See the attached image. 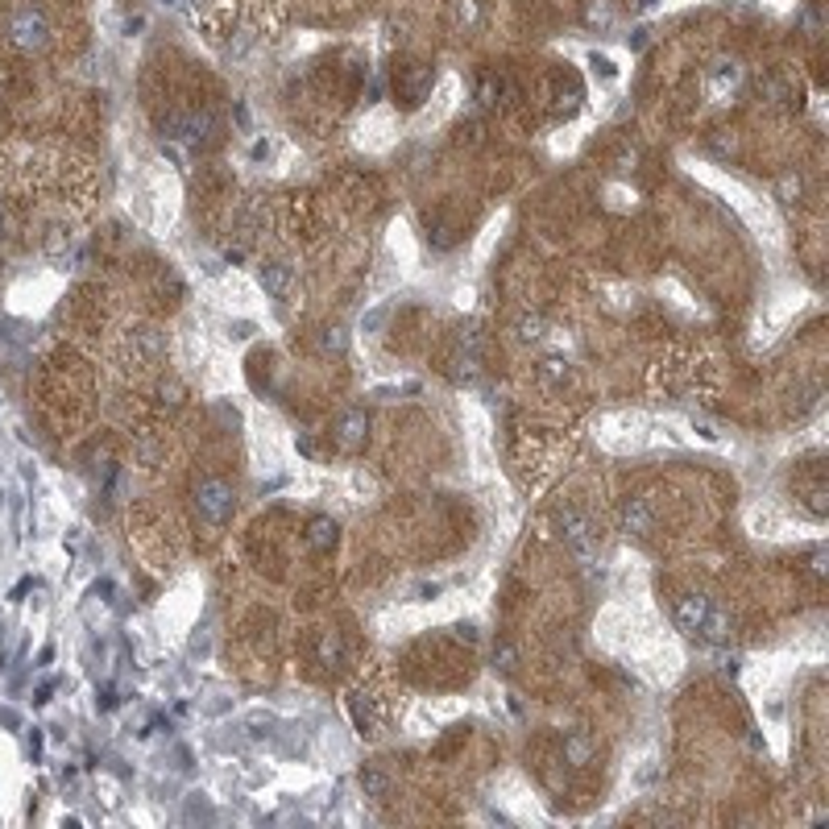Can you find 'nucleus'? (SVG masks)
I'll return each instance as SVG.
<instances>
[{"label": "nucleus", "mask_w": 829, "mask_h": 829, "mask_svg": "<svg viewBox=\"0 0 829 829\" xmlns=\"http://www.w3.org/2000/svg\"><path fill=\"white\" fill-rule=\"evenodd\" d=\"M556 527H560V540H565L568 552L577 556L581 565H593V556H597L593 518L585 510H577V506H565V510H556Z\"/></svg>", "instance_id": "1"}, {"label": "nucleus", "mask_w": 829, "mask_h": 829, "mask_svg": "<svg viewBox=\"0 0 829 829\" xmlns=\"http://www.w3.org/2000/svg\"><path fill=\"white\" fill-rule=\"evenodd\" d=\"M9 42L17 50H42L50 42V21L37 4H17L9 12Z\"/></svg>", "instance_id": "2"}, {"label": "nucleus", "mask_w": 829, "mask_h": 829, "mask_svg": "<svg viewBox=\"0 0 829 829\" xmlns=\"http://www.w3.org/2000/svg\"><path fill=\"white\" fill-rule=\"evenodd\" d=\"M232 506H237V493H232L229 481L207 477V481H199V485H195V515L204 518V523H212V527L229 523Z\"/></svg>", "instance_id": "3"}, {"label": "nucleus", "mask_w": 829, "mask_h": 829, "mask_svg": "<svg viewBox=\"0 0 829 829\" xmlns=\"http://www.w3.org/2000/svg\"><path fill=\"white\" fill-rule=\"evenodd\" d=\"M207 129H212V117H199V112H175V117L167 120V137L170 142H187V145H195V142H204L207 137Z\"/></svg>", "instance_id": "4"}, {"label": "nucleus", "mask_w": 829, "mask_h": 829, "mask_svg": "<svg viewBox=\"0 0 829 829\" xmlns=\"http://www.w3.org/2000/svg\"><path fill=\"white\" fill-rule=\"evenodd\" d=\"M713 601L701 597V593H685V597L676 601V626L685 630V635L697 638L701 635V622H705V614H710Z\"/></svg>", "instance_id": "5"}, {"label": "nucleus", "mask_w": 829, "mask_h": 829, "mask_svg": "<svg viewBox=\"0 0 829 829\" xmlns=\"http://www.w3.org/2000/svg\"><path fill=\"white\" fill-rule=\"evenodd\" d=\"M655 527V515H651L647 498H626L622 502V531L626 535H651Z\"/></svg>", "instance_id": "6"}, {"label": "nucleus", "mask_w": 829, "mask_h": 829, "mask_svg": "<svg viewBox=\"0 0 829 829\" xmlns=\"http://www.w3.org/2000/svg\"><path fill=\"white\" fill-rule=\"evenodd\" d=\"M730 635H734V618L721 610V605H710V614H705V622H701V635L697 638H705V643L721 647V643H730Z\"/></svg>", "instance_id": "7"}, {"label": "nucleus", "mask_w": 829, "mask_h": 829, "mask_svg": "<svg viewBox=\"0 0 829 829\" xmlns=\"http://www.w3.org/2000/svg\"><path fill=\"white\" fill-rule=\"evenodd\" d=\"M738 79H743V67H738V62H726V59H721L718 67L710 71V96H713V100H726L734 87H738Z\"/></svg>", "instance_id": "8"}, {"label": "nucleus", "mask_w": 829, "mask_h": 829, "mask_svg": "<svg viewBox=\"0 0 829 829\" xmlns=\"http://www.w3.org/2000/svg\"><path fill=\"white\" fill-rule=\"evenodd\" d=\"M337 432H340V444L349 448V452H353V448H361V444H365V432H370V419H365V410H349V415L340 419Z\"/></svg>", "instance_id": "9"}, {"label": "nucleus", "mask_w": 829, "mask_h": 829, "mask_svg": "<svg viewBox=\"0 0 829 829\" xmlns=\"http://www.w3.org/2000/svg\"><path fill=\"white\" fill-rule=\"evenodd\" d=\"M262 287L270 290L274 299H282V295H287V287H290V265H282V262L262 265Z\"/></svg>", "instance_id": "10"}, {"label": "nucleus", "mask_w": 829, "mask_h": 829, "mask_svg": "<svg viewBox=\"0 0 829 829\" xmlns=\"http://www.w3.org/2000/svg\"><path fill=\"white\" fill-rule=\"evenodd\" d=\"M593 755V738L589 734H568L565 738V759L573 763V768H585Z\"/></svg>", "instance_id": "11"}, {"label": "nucleus", "mask_w": 829, "mask_h": 829, "mask_svg": "<svg viewBox=\"0 0 829 829\" xmlns=\"http://www.w3.org/2000/svg\"><path fill=\"white\" fill-rule=\"evenodd\" d=\"M320 663H324V668H345V638H340L337 630H328V635L320 638Z\"/></svg>", "instance_id": "12"}, {"label": "nucleus", "mask_w": 829, "mask_h": 829, "mask_svg": "<svg viewBox=\"0 0 829 829\" xmlns=\"http://www.w3.org/2000/svg\"><path fill=\"white\" fill-rule=\"evenodd\" d=\"M452 25H457V29H477L481 25V4L477 0H457V4H452Z\"/></svg>", "instance_id": "13"}, {"label": "nucleus", "mask_w": 829, "mask_h": 829, "mask_svg": "<svg viewBox=\"0 0 829 829\" xmlns=\"http://www.w3.org/2000/svg\"><path fill=\"white\" fill-rule=\"evenodd\" d=\"M361 788H365V796L382 801V796H390V776H382L378 768H365L361 771Z\"/></svg>", "instance_id": "14"}, {"label": "nucleus", "mask_w": 829, "mask_h": 829, "mask_svg": "<svg viewBox=\"0 0 829 829\" xmlns=\"http://www.w3.org/2000/svg\"><path fill=\"white\" fill-rule=\"evenodd\" d=\"M307 540H312V548H332V543H337V523H332V518H315L312 531H307Z\"/></svg>", "instance_id": "15"}, {"label": "nucleus", "mask_w": 829, "mask_h": 829, "mask_svg": "<svg viewBox=\"0 0 829 829\" xmlns=\"http://www.w3.org/2000/svg\"><path fill=\"white\" fill-rule=\"evenodd\" d=\"M540 378H543L548 386L568 382V361H565V357H543V361H540Z\"/></svg>", "instance_id": "16"}, {"label": "nucleus", "mask_w": 829, "mask_h": 829, "mask_svg": "<svg viewBox=\"0 0 829 829\" xmlns=\"http://www.w3.org/2000/svg\"><path fill=\"white\" fill-rule=\"evenodd\" d=\"M585 21L589 25H610L614 21V4L610 0H593L589 9H585Z\"/></svg>", "instance_id": "17"}, {"label": "nucleus", "mask_w": 829, "mask_h": 829, "mask_svg": "<svg viewBox=\"0 0 829 829\" xmlns=\"http://www.w3.org/2000/svg\"><path fill=\"white\" fill-rule=\"evenodd\" d=\"M543 337V320H540V315H531V320H523V324H518V340H523V345H527V340H540Z\"/></svg>", "instance_id": "18"}, {"label": "nucleus", "mask_w": 829, "mask_h": 829, "mask_svg": "<svg viewBox=\"0 0 829 829\" xmlns=\"http://www.w3.org/2000/svg\"><path fill=\"white\" fill-rule=\"evenodd\" d=\"M805 29H809V37L821 34V9H817V4H809V9H805Z\"/></svg>", "instance_id": "19"}, {"label": "nucleus", "mask_w": 829, "mask_h": 829, "mask_svg": "<svg viewBox=\"0 0 829 829\" xmlns=\"http://www.w3.org/2000/svg\"><path fill=\"white\" fill-rule=\"evenodd\" d=\"M324 349H345V337H340V328H328V337H324Z\"/></svg>", "instance_id": "20"}, {"label": "nucleus", "mask_w": 829, "mask_h": 829, "mask_svg": "<svg viewBox=\"0 0 829 829\" xmlns=\"http://www.w3.org/2000/svg\"><path fill=\"white\" fill-rule=\"evenodd\" d=\"M813 573H817V577H821V573H825V552H817V556H813Z\"/></svg>", "instance_id": "21"}, {"label": "nucleus", "mask_w": 829, "mask_h": 829, "mask_svg": "<svg viewBox=\"0 0 829 829\" xmlns=\"http://www.w3.org/2000/svg\"><path fill=\"white\" fill-rule=\"evenodd\" d=\"M162 4H170V9H179V4H183V0H162Z\"/></svg>", "instance_id": "22"}]
</instances>
